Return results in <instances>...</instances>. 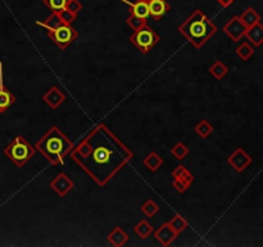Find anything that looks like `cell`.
<instances>
[{"mask_svg":"<svg viewBox=\"0 0 263 247\" xmlns=\"http://www.w3.org/2000/svg\"><path fill=\"white\" fill-rule=\"evenodd\" d=\"M69 156L99 187H105L134 158V152L105 123H98Z\"/></svg>","mask_w":263,"mask_h":247,"instance_id":"obj_1","label":"cell"},{"mask_svg":"<svg viewBox=\"0 0 263 247\" xmlns=\"http://www.w3.org/2000/svg\"><path fill=\"white\" fill-rule=\"evenodd\" d=\"M73 147V142L58 126H51L35 144V149L54 166L63 165Z\"/></svg>","mask_w":263,"mask_h":247,"instance_id":"obj_2","label":"cell"},{"mask_svg":"<svg viewBox=\"0 0 263 247\" xmlns=\"http://www.w3.org/2000/svg\"><path fill=\"white\" fill-rule=\"evenodd\" d=\"M177 30L194 48L199 49L217 32V26L202 10L197 9L179 26Z\"/></svg>","mask_w":263,"mask_h":247,"instance_id":"obj_3","label":"cell"},{"mask_svg":"<svg viewBox=\"0 0 263 247\" xmlns=\"http://www.w3.org/2000/svg\"><path fill=\"white\" fill-rule=\"evenodd\" d=\"M3 152L15 166L23 167L35 156L36 149L22 135H17L5 147Z\"/></svg>","mask_w":263,"mask_h":247,"instance_id":"obj_4","label":"cell"},{"mask_svg":"<svg viewBox=\"0 0 263 247\" xmlns=\"http://www.w3.org/2000/svg\"><path fill=\"white\" fill-rule=\"evenodd\" d=\"M130 41L141 53L148 54L159 43V36L153 28L146 25L140 30L134 31L133 35L130 36Z\"/></svg>","mask_w":263,"mask_h":247,"instance_id":"obj_5","label":"cell"},{"mask_svg":"<svg viewBox=\"0 0 263 247\" xmlns=\"http://www.w3.org/2000/svg\"><path fill=\"white\" fill-rule=\"evenodd\" d=\"M46 31H48L49 38L61 49L68 48L79 36V32L72 27V25H67V23H61L53 28H46Z\"/></svg>","mask_w":263,"mask_h":247,"instance_id":"obj_6","label":"cell"},{"mask_svg":"<svg viewBox=\"0 0 263 247\" xmlns=\"http://www.w3.org/2000/svg\"><path fill=\"white\" fill-rule=\"evenodd\" d=\"M74 187V183L71 178L64 172H59L55 178L50 182V188L59 196V197H66Z\"/></svg>","mask_w":263,"mask_h":247,"instance_id":"obj_7","label":"cell"},{"mask_svg":"<svg viewBox=\"0 0 263 247\" xmlns=\"http://www.w3.org/2000/svg\"><path fill=\"white\" fill-rule=\"evenodd\" d=\"M252 157L243 148H236L235 152L228 157V164L238 172H243L251 165Z\"/></svg>","mask_w":263,"mask_h":247,"instance_id":"obj_8","label":"cell"},{"mask_svg":"<svg viewBox=\"0 0 263 247\" xmlns=\"http://www.w3.org/2000/svg\"><path fill=\"white\" fill-rule=\"evenodd\" d=\"M247 27L243 25L239 15H234L225 26H223V32L229 36L233 41H240L246 35Z\"/></svg>","mask_w":263,"mask_h":247,"instance_id":"obj_9","label":"cell"},{"mask_svg":"<svg viewBox=\"0 0 263 247\" xmlns=\"http://www.w3.org/2000/svg\"><path fill=\"white\" fill-rule=\"evenodd\" d=\"M14 102L15 95L7 89L3 82V64L0 62V113H4L5 111L9 110Z\"/></svg>","mask_w":263,"mask_h":247,"instance_id":"obj_10","label":"cell"},{"mask_svg":"<svg viewBox=\"0 0 263 247\" xmlns=\"http://www.w3.org/2000/svg\"><path fill=\"white\" fill-rule=\"evenodd\" d=\"M179 234L168 225V223H163L156 232H154V237L157 241L162 244V246H170L175 239L177 238Z\"/></svg>","mask_w":263,"mask_h":247,"instance_id":"obj_11","label":"cell"},{"mask_svg":"<svg viewBox=\"0 0 263 247\" xmlns=\"http://www.w3.org/2000/svg\"><path fill=\"white\" fill-rule=\"evenodd\" d=\"M149 15L156 21L163 18L171 9V5L167 0H148Z\"/></svg>","mask_w":263,"mask_h":247,"instance_id":"obj_12","label":"cell"},{"mask_svg":"<svg viewBox=\"0 0 263 247\" xmlns=\"http://www.w3.org/2000/svg\"><path fill=\"white\" fill-rule=\"evenodd\" d=\"M43 100L51 108V110H57L62 103L66 100V94L59 89L58 86H51L45 94L43 95Z\"/></svg>","mask_w":263,"mask_h":247,"instance_id":"obj_13","label":"cell"},{"mask_svg":"<svg viewBox=\"0 0 263 247\" xmlns=\"http://www.w3.org/2000/svg\"><path fill=\"white\" fill-rule=\"evenodd\" d=\"M246 36L248 39L249 43L253 44V46H261L263 43V26L261 21L257 23H254L253 26L247 28Z\"/></svg>","mask_w":263,"mask_h":247,"instance_id":"obj_14","label":"cell"},{"mask_svg":"<svg viewBox=\"0 0 263 247\" xmlns=\"http://www.w3.org/2000/svg\"><path fill=\"white\" fill-rule=\"evenodd\" d=\"M107 238H108V242H109L112 246L122 247L127 243L130 237H128V234L123 231V228H121V226H116V228H113L112 232L108 234Z\"/></svg>","mask_w":263,"mask_h":247,"instance_id":"obj_15","label":"cell"},{"mask_svg":"<svg viewBox=\"0 0 263 247\" xmlns=\"http://www.w3.org/2000/svg\"><path fill=\"white\" fill-rule=\"evenodd\" d=\"M120 2L128 5V8L131 9V14H135L138 15V17L144 18V20H148V18L151 17V15H149L148 2H144V0H138L136 3H131L128 2V0H120Z\"/></svg>","mask_w":263,"mask_h":247,"instance_id":"obj_16","label":"cell"},{"mask_svg":"<svg viewBox=\"0 0 263 247\" xmlns=\"http://www.w3.org/2000/svg\"><path fill=\"white\" fill-rule=\"evenodd\" d=\"M239 18H240V21L243 22V25L246 26L247 28L251 27L254 23L261 21V15H259V13L257 12L256 9H253V8H247V9L241 13V15H239Z\"/></svg>","mask_w":263,"mask_h":247,"instance_id":"obj_17","label":"cell"},{"mask_svg":"<svg viewBox=\"0 0 263 247\" xmlns=\"http://www.w3.org/2000/svg\"><path fill=\"white\" fill-rule=\"evenodd\" d=\"M143 162L146 166V169L151 170V171H157V170L163 165V158H162L157 152H151V153L144 158Z\"/></svg>","mask_w":263,"mask_h":247,"instance_id":"obj_18","label":"cell"},{"mask_svg":"<svg viewBox=\"0 0 263 247\" xmlns=\"http://www.w3.org/2000/svg\"><path fill=\"white\" fill-rule=\"evenodd\" d=\"M172 177H174V179L185 180V182L189 183L190 185H192V183L195 180L194 175H193L184 165H177V166L172 170Z\"/></svg>","mask_w":263,"mask_h":247,"instance_id":"obj_19","label":"cell"},{"mask_svg":"<svg viewBox=\"0 0 263 247\" xmlns=\"http://www.w3.org/2000/svg\"><path fill=\"white\" fill-rule=\"evenodd\" d=\"M134 231H135V233L138 234L141 239H146L152 233H153V226L151 225V223H149L148 220L143 219V220H140L136 224Z\"/></svg>","mask_w":263,"mask_h":247,"instance_id":"obj_20","label":"cell"},{"mask_svg":"<svg viewBox=\"0 0 263 247\" xmlns=\"http://www.w3.org/2000/svg\"><path fill=\"white\" fill-rule=\"evenodd\" d=\"M210 74L212 75L215 79L221 80L229 74V68L222 61H216L215 63L210 67Z\"/></svg>","mask_w":263,"mask_h":247,"instance_id":"obj_21","label":"cell"},{"mask_svg":"<svg viewBox=\"0 0 263 247\" xmlns=\"http://www.w3.org/2000/svg\"><path fill=\"white\" fill-rule=\"evenodd\" d=\"M167 223H168V225L171 226V228L174 229L177 234H180L181 232H184L185 229L187 228V225H189V223H187V221L185 220L181 215H179V214H176V215L172 216L171 220L167 221Z\"/></svg>","mask_w":263,"mask_h":247,"instance_id":"obj_22","label":"cell"},{"mask_svg":"<svg viewBox=\"0 0 263 247\" xmlns=\"http://www.w3.org/2000/svg\"><path fill=\"white\" fill-rule=\"evenodd\" d=\"M194 130H195V133L200 136V138L207 139L208 136L213 133V126L211 125L210 121L202 120V121H199L197 125H195Z\"/></svg>","mask_w":263,"mask_h":247,"instance_id":"obj_23","label":"cell"},{"mask_svg":"<svg viewBox=\"0 0 263 247\" xmlns=\"http://www.w3.org/2000/svg\"><path fill=\"white\" fill-rule=\"evenodd\" d=\"M235 53L238 54V57L241 61H248V59L254 54V48L249 43H241L240 45L236 48Z\"/></svg>","mask_w":263,"mask_h":247,"instance_id":"obj_24","label":"cell"},{"mask_svg":"<svg viewBox=\"0 0 263 247\" xmlns=\"http://www.w3.org/2000/svg\"><path fill=\"white\" fill-rule=\"evenodd\" d=\"M171 154L175 157V158L179 160V161H182V160L186 158V156L189 154V148H187L184 143L180 142V143H176L174 147H172Z\"/></svg>","mask_w":263,"mask_h":247,"instance_id":"obj_25","label":"cell"},{"mask_svg":"<svg viewBox=\"0 0 263 247\" xmlns=\"http://www.w3.org/2000/svg\"><path fill=\"white\" fill-rule=\"evenodd\" d=\"M126 23H127L134 31H138L140 30V28H143L144 26H146V20L138 17V15L135 14H130L127 17V20H126Z\"/></svg>","mask_w":263,"mask_h":247,"instance_id":"obj_26","label":"cell"},{"mask_svg":"<svg viewBox=\"0 0 263 247\" xmlns=\"http://www.w3.org/2000/svg\"><path fill=\"white\" fill-rule=\"evenodd\" d=\"M44 5L48 7L51 12L58 13L61 12L62 9H66L67 0H43Z\"/></svg>","mask_w":263,"mask_h":247,"instance_id":"obj_27","label":"cell"},{"mask_svg":"<svg viewBox=\"0 0 263 247\" xmlns=\"http://www.w3.org/2000/svg\"><path fill=\"white\" fill-rule=\"evenodd\" d=\"M141 211H143L148 218H153V216L159 211V206L157 205L153 200H148L145 201V203H144L143 206H141Z\"/></svg>","mask_w":263,"mask_h":247,"instance_id":"obj_28","label":"cell"},{"mask_svg":"<svg viewBox=\"0 0 263 247\" xmlns=\"http://www.w3.org/2000/svg\"><path fill=\"white\" fill-rule=\"evenodd\" d=\"M66 9L72 12L73 14H79L80 12L82 10V4L80 0H67V4H66Z\"/></svg>","mask_w":263,"mask_h":247,"instance_id":"obj_29","label":"cell"},{"mask_svg":"<svg viewBox=\"0 0 263 247\" xmlns=\"http://www.w3.org/2000/svg\"><path fill=\"white\" fill-rule=\"evenodd\" d=\"M58 15H59V18L62 20V22L67 23V25H71V23L73 22L77 17L76 14H73V13L69 12V10H67V9H62L61 12H58Z\"/></svg>","mask_w":263,"mask_h":247,"instance_id":"obj_30","label":"cell"},{"mask_svg":"<svg viewBox=\"0 0 263 247\" xmlns=\"http://www.w3.org/2000/svg\"><path fill=\"white\" fill-rule=\"evenodd\" d=\"M172 187H174L179 193H185L187 188L190 187V184L182 179H174V182H172Z\"/></svg>","mask_w":263,"mask_h":247,"instance_id":"obj_31","label":"cell"},{"mask_svg":"<svg viewBox=\"0 0 263 247\" xmlns=\"http://www.w3.org/2000/svg\"><path fill=\"white\" fill-rule=\"evenodd\" d=\"M217 2H218V4L222 5L223 8H228L229 5L234 2V0H217Z\"/></svg>","mask_w":263,"mask_h":247,"instance_id":"obj_32","label":"cell"},{"mask_svg":"<svg viewBox=\"0 0 263 247\" xmlns=\"http://www.w3.org/2000/svg\"><path fill=\"white\" fill-rule=\"evenodd\" d=\"M144 2H148V0H144Z\"/></svg>","mask_w":263,"mask_h":247,"instance_id":"obj_33","label":"cell"}]
</instances>
